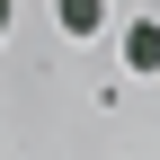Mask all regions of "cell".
I'll return each instance as SVG.
<instances>
[{"label": "cell", "mask_w": 160, "mask_h": 160, "mask_svg": "<svg viewBox=\"0 0 160 160\" xmlns=\"http://www.w3.org/2000/svg\"><path fill=\"white\" fill-rule=\"evenodd\" d=\"M0 27H9V0H0Z\"/></svg>", "instance_id": "cell-3"}, {"label": "cell", "mask_w": 160, "mask_h": 160, "mask_svg": "<svg viewBox=\"0 0 160 160\" xmlns=\"http://www.w3.org/2000/svg\"><path fill=\"white\" fill-rule=\"evenodd\" d=\"M125 71H160V18H133L125 27Z\"/></svg>", "instance_id": "cell-2"}, {"label": "cell", "mask_w": 160, "mask_h": 160, "mask_svg": "<svg viewBox=\"0 0 160 160\" xmlns=\"http://www.w3.org/2000/svg\"><path fill=\"white\" fill-rule=\"evenodd\" d=\"M53 27H62L71 45H89V36L107 27V0H53Z\"/></svg>", "instance_id": "cell-1"}]
</instances>
